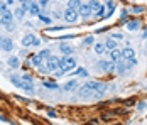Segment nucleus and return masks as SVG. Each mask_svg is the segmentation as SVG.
Segmentation results:
<instances>
[{
  "label": "nucleus",
  "mask_w": 147,
  "mask_h": 125,
  "mask_svg": "<svg viewBox=\"0 0 147 125\" xmlns=\"http://www.w3.org/2000/svg\"><path fill=\"white\" fill-rule=\"evenodd\" d=\"M76 68V59L73 56H64L59 59V70H58V74H64V73H69Z\"/></svg>",
  "instance_id": "nucleus-1"
},
{
  "label": "nucleus",
  "mask_w": 147,
  "mask_h": 125,
  "mask_svg": "<svg viewBox=\"0 0 147 125\" xmlns=\"http://www.w3.org/2000/svg\"><path fill=\"white\" fill-rule=\"evenodd\" d=\"M93 86H95V81H86L85 84H81V86L78 88V95H80V97L93 95Z\"/></svg>",
  "instance_id": "nucleus-2"
},
{
  "label": "nucleus",
  "mask_w": 147,
  "mask_h": 125,
  "mask_svg": "<svg viewBox=\"0 0 147 125\" xmlns=\"http://www.w3.org/2000/svg\"><path fill=\"white\" fill-rule=\"evenodd\" d=\"M63 17H64V20H66V22L73 24V22L78 20V17H80V15H78V10H74V9H69V7H68V9L64 10V15H63Z\"/></svg>",
  "instance_id": "nucleus-3"
},
{
  "label": "nucleus",
  "mask_w": 147,
  "mask_h": 125,
  "mask_svg": "<svg viewBox=\"0 0 147 125\" xmlns=\"http://www.w3.org/2000/svg\"><path fill=\"white\" fill-rule=\"evenodd\" d=\"M47 71L49 73H54V71L59 70V57L58 56H51V57H47Z\"/></svg>",
  "instance_id": "nucleus-4"
},
{
  "label": "nucleus",
  "mask_w": 147,
  "mask_h": 125,
  "mask_svg": "<svg viewBox=\"0 0 147 125\" xmlns=\"http://www.w3.org/2000/svg\"><path fill=\"white\" fill-rule=\"evenodd\" d=\"M96 68H100L105 73H110V71L115 70V63L113 61H98L96 63Z\"/></svg>",
  "instance_id": "nucleus-5"
},
{
  "label": "nucleus",
  "mask_w": 147,
  "mask_h": 125,
  "mask_svg": "<svg viewBox=\"0 0 147 125\" xmlns=\"http://www.w3.org/2000/svg\"><path fill=\"white\" fill-rule=\"evenodd\" d=\"M91 9H90L88 3H81V7L78 9V15H81V19H90L91 17Z\"/></svg>",
  "instance_id": "nucleus-6"
},
{
  "label": "nucleus",
  "mask_w": 147,
  "mask_h": 125,
  "mask_svg": "<svg viewBox=\"0 0 147 125\" xmlns=\"http://www.w3.org/2000/svg\"><path fill=\"white\" fill-rule=\"evenodd\" d=\"M14 22V14L10 12V10H7L5 14H2L0 15V26H7V24H12Z\"/></svg>",
  "instance_id": "nucleus-7"
},
{
  "label": "nucleus",
  "mask_w": 147,
  "mask_h": 125,
  "mask_svg": "<svg viewBox=\"0 0 147 125\" xmlns=\"http://www.w3.org/2000/svg\"><path fill=\"white\" fill-rule=\"evenodd\" d=\"M107 91V83H103V81H95V86H93V95H96V97H100Z\"/></svg>",
  "instance_id": "nucleus-8"
},
{
  "label": "nucleus",
  "mask_w": 147,
  "mask_h": 125,
  "mask_svg": "<svg viewBox=\"0 0 147 125\" xmlns=\"http://www.w3.org/2000/svg\"><path fill=\"white\" fill-rule=\"evenodd\" d=\"M27 14L32 15V17H37V15L41 14V7H39L37 2H30L29 9H27Z\"/></svg>",
  "instance_id": "nucleus-9"
},
{
  "label": "nucleus",
  "mask_w": 147,
  "mask_h": 125,
  "mask_svg": "<svg viewBox=\"0 0 147 125\" xmlns=\"http://www.w3.org/2000/svg\"><path fill=\"white\" fill-rule=\"evenodd\" d=\"M0 49H2V51H12V49H14V41L9 39V37L2 39V41H0Z\"/></svg>",
  "instance_id": "nucleus-10"
},
{
  "label": "nucleus",
  "mask_w": 147,
  "mask_h": 125,
  "mask_svg": "<svg viewBox=\"0 0 147 125\" xmlns=\"http://www.w3.org/2000/svg\"><path fill=\"white\" fill-rule=\"evenodd\" d=\"M108 57H110V61L118 63V61L122 59V51H118V49H112V51H108Z\"/></svg>",
  "instance_id": "nucleus-11"
},
{
  "label": "nucleus",
  "mask_w": 147,
  "mask_h": 125,
  "mask_svg": "<svg viewBox=\"0 0 147 125\" xmlns=\"http://www.w3.org/2000/svg\"><path fill=\"white\" fill-rule=\"evenodd\" d=\"M59 51L63 53L64 56H71L73 54V46H69V44H66V42H63V44H59Z\"/></svg>",
  "instance_id": "nucleus-12"
},
{
  "label": "nucleus",
  "mask_w": 147,
  "mask_h": 125,
  "mask_svg": "<svg viewBox=\"0 0 147 125\" xmlns=\"http://www.w3.org/2000/svg\"><path fill=\"white\" fill-rule=\"evenodd\" d=\"M135 57V51H134L132 47H125V49H122V59L125 61V59H132Z\"/></svg>",
  "instance_id": "nucleus-13"
},
{
  "label": "nucleus",
  "mask_w": 147,
  "mask_h": 125,
  "mask_svg": "<svg viewBox=\"0 0 147 125\" xmlns=\"http://www.w3.org/2000/svg\"><path fill=\"white\" fill-rule=\"evenodd\" d=\"M34 41H36V36H34V34H26L24 39H22V46H24V47H29V46L34 44Z\"/></svg>",
  "instance_id": "nucleus-14"
},
{
  "label": "nucleus",
  "mask_w": 147,
  "mask_h": 125,
  "mask_svg": "<svg viewBox=\"0 0 147 125\" xmlns=\"http://www.w3.org/2000/svg\"><path fill=\"white\" fill-rule=\"evenodd\" d=\"M76 88H78V81L76 80H69V81H66V83L63 84L64 91H71V90H76Z\"/></svg>",
  "instance_id": "nucleus-15"
},
{
  "label": "nucleus",
  "mask_w": 147,
  "mask_h": 125,
  "mask_svg": "<svg viewBox=\"0 0 147 125\" xmlns=\"http://www.w3.org/2000/svg\"><path fill=\"white\" fill-rule=\"evenodd\" d=\"M30 63H32V64H34V66L37 68V66H41V64L44 63V57H42V56L37 53V54H34L32 57H30Z\"/></svg>",
  "instance_id": "nucleus-16"
},
{
  "label": "nucleus",
  "mask_w": 147,
  "mask_h": 125,
  "mask_svg": "<svg viewBox=\"0 0 147 125\" xmlns=\"http://www.w3.org/2000/svg\"><path fill=\"white\" fill-rule=\"evenodd\" d=\"M125 26H127L129 30H139V29H140V22H139V20H127Z\"/></svg>",
  "instance_id": "nucleus-17"
},
{
  "label": "nucleus",
  "mask_w": 147,
  "mask_h": 125,
  "mask_svg": "<svg viewBox=\"0 0 147 125\" xmlns=\"http://www.w3.org/2000/svg\"><path fill=\"white\" fill-rule=\"evenodd\" d=\"M7 63H9V66H10V68H14V70H17V68L20 66V59H19L17 56H10Z\"/></svg>",
  "instance_id": "nucleus-18"
},
{
  "label": "nucleus",
  "mask_w": 147,
  "mask_h": 125,
  "mask_svg": "<svg viewBox=\"0 0 147 125\" xmlns=\"http://www.w3.org/2000/svg\"><path fill=\"white\" fill-rule=\"evenodd\" d=\"M107 53V47H105V44L103 42H95V54H105Z\"/></svg>",
  "instance_id": "nucleus-19"
},
{
  "label": "nucleus",
  "mask_w": 147,
  "mask_h": 125,
  "mask_svg": "<svg viewBox=\"0 0 147 125\" xmlns=\"http://www.w3.org/2000/svg\"><path fill=\"white\" fill-rule=\"evenodd\" d=\"M105 44V47H107V51H112V49H117V41H113V39H107V41L103 42Z\"/></svg>",
  "instance_id": "nucleus-20"
},
{
  "label": "nucleus",
  "mask_w": 147,
  "mask_h": 125,
  "mask_svg": "<svg viewBox=\"0 0 147 125\" xmlns=\"http://www.w3.org/2000/svg\"><path fill=\"white\" fill-rule=\"evenodd\" d=\"M88 5H90V9H91V12H93V14L100 9V2H98V0H90Z\"/></svg>",
  "instance_id": "nucleus-21"
},
{
  "label": "nucleus",
  "mask_w": 147,
  "mask_h": 125,
  "mask_svg": "<svg viewBox=\"0 0 147 125\" xmlns=\"http://www.w3.org/2000/svg\"><path fill=\"white\" fill-rule=\"evenodd\" d=\"M68 7H69V9H74V10H78V9L81 7V0H69V2H68Z\"/></svg>",
  "instance_id": "nucleus-22"
},
{
  "label": "nucleus",
  "mask_w": 147,
  "mask_h": 125,
  "mask_svg": "<svg viewBox=\"0 0 147 125\" xmlns=\"http://www.w3.org/2000/svg\"><path fill=\"white\" fill-rule=\"evenodd\" d=\"M14 14H15L17 19H24V15L27 14V10H26V9H22V7H19V9H15V10H14Z\"/></svg>",
  "instance_id": "nucleus-23"
},
{
  "label": "nucleus",
  "mask_w": 147,
  "mask_h": 125,
  "mask_svg": "<svg viewBox=\"0 0 147 125\" xmlns=\"http://www.w3.org/2000/svg\"><path fill=\"white\" fill-rule=\"evenodd\" d=\"M20 88H22L24 91H27V93H30V95L34 93V88H32V84H30V83H26V81H24V83H22V86H20Z\"/></svg>",
  "instance_id": "nucleus-24"
},
{
  "label": "nucleus",
  "mask_w": 147,
  "mask_h": 125,
  "mask_svg": "<svg viewBox=\"0 0 147 125\" xmlns=\"http://www.w3.org/2000/svg\"><path fill=\"white\" fill-rule=\"evenodd\" d=\"M42 86L49 88V90H56L58 88V83L56 81H42Z\"/></svg>",
  "instance_id": "nucleus-25"
},
{
  "label": "nucleus",
  "mask_w": 147,
  "mask_h": 125,
  "mask_svg": "<svg viewBox=\"0 0 147 125\" xmlns=\"http://www.w3.org/2000/svg\"><path fill=\"white\" fill-rule=\"evenodd\" d=\"M74 74H78V76H83V78H86V76H88V71L85 70V68H80V70H74Z\"/></svg>",
  "instance_id": "nucleus-26"
},
{
  "label": "nucleus",
  "mask_w": 147,
  "mask_h": 125,
  "mask_svg": "<svg viewBox=\"0 0 147 125\" xmlns=\"http://www.w3.org/2000/svg\"><path fill=\"white\" fill-rule=\"evenodd\" d=\"M10 81H12L17 88H20V86H22V80H20V78H17V76H10Z\"/></svg>",
  "instance_id": "nucleus-27"
},
{
  "label": "nucleus",
  "mask_w": 147,
  "mask_h": 125,
  "mask_svg": "<svg viewBox=\"0 0 147 125\" xmlns=\"http://www.w3.org/2000/svg\"><path fill=\"white\" fill-rule=\"evenodd\" d=\"M95 14L98 15L100 19H105V7H103V5H100V9H98V10H96Z\"/></svg>",
  "instance_id": "nucleus-28"
},
{
  "label": "nucleus",
  "mask_w": 147,
  "mask_h": 125,
  "mask_svg": "<svg viewBox=\"0 0 147 125\" xmlns=\"http://www.w3.org/2000/svg\"><path fill=\"white\" fill-rule=\"evenodd\" d=\"M37 17H39V20H41V22H44V24H51V19H49V17H46V15H37Z\"/></svg>",
  "instance_id": "nucleus-29"
},
{
  "label": "nucleus",
  "mask_w": 147,
  "mask_h": 125,
  "mask_svg": "<svg viewBox=\"0 0 147 125\" xmlns=\"http://www.w3.org/2000/svg\"><path fill=\"white\" fill-rule=\"evenodd\" d=\"M22 81H26V83H34V80H32V76H29V74H24V76H22Z\"/></svg>",
  "instance_id": "nucleus-30"
},
{
  "label": "nucleus",
  "mask_w": 147,
  "mask_h": 125,
  "mask_svg": "<svg viewBox=\"0 0 147 125\" xmlns=\"http://www.w3.org/2000/svg\"><path fill=\"white\" fill-rule=\"evenodd\" d=\"M39 54L42 56V57H44V59H47V57H51V51H47V49H44V51H41V53H39Z\"/></svg>",
  "instance_id": "nucleus-31"
},
{
  "label": "nucleus",
  "mask_w": 147,
  "mask_h": 125,
  "mask_svg": "<svg viewBox=\"0 0 147 125\" xmlns=\"http://www.w3.org/2000/svg\"><path fill=\"white\" fill-rule=\"evenodd\" d=\"M7 12V3H3V2H0V15L5 14Z\"/></svg>",
  "instance_id": "nucleus-32"
},
{
  "label": "nucleus",
  "mask_w": 147,
  "mask_h": 125,
  "mask_svg": "<svg viewBox=\"0 0 147 125\" xmlns=\"http://www.w3.org/2000/svg\"><path fill=\"white\" fill-rule=\"evenodd\" d=\"M127 15H129V10H122V14H120V19H122L123 22H127Z\"/></svg>",
  "instance_id": "nucleus-33"
},
{
  "label": "nucleus",
  "mask_w": 147,
  "mask_h": 125,
  "mask_svg": "<svg viewBox=\"0 0 147 125\" xmlns=\"http://www.w3.org/2000/svg\"><path fill=\"white\" fill-rule=\"evenodd\" d=\"M37 71H39V73H42V74L49 73V71H47V68H46V66H42V64H41V66H37Z\"/></svg>",
  "instance_id": "nucleus-34"
},
{
  "label": "nucleus",
  "mask_w": 147,
  "mask_h": 125,
  "mask_svg": "<svg viewBox=\"0 0 147 125\" xmlns=\"http://www.w3.org/2000/svg\"><path fill=\"white\" fill-rule=\"evenodd\" d=\"M146 107H147L146 101H140V103H139V108H137V110H139V111H144V110H146Z\"/></svg>",
  "instance_id": "nucleus-35"
},
{
  "label": "nucleus",
  "mask_w": 147,
  "mask_h": 125,
  "mask_svg": "<svg viewBox=\"0 0 147 125\" xmlns=\"http://www.w3.org/2000/svg\"><path fill=\"white\" fill-rule=\"evenodd\" d=\"M107 7L112 10V9H115V3H113V0H107Z\"/></svg>",
  "instance_id": "nucleus-36"
},
{
  "label": "nucleus",
  "mask_w": 147,
  "mask_h": 125,
  "mask_svg": "<svg viewBox=\"0 0 147 125\" xmlns=\"http://www.w3.org/2000/svg\"><path fill=\"white\" fill-rule=\"evenodd\" d=\"M132 12H134V14H135V12H144V7H135V5H134Z\"/></svg>",
  "instance_id": "nucleus-37"
},
{
  "label": "nucleus",
  "mask_w": 147,
  "mask_h": 125,
  "mask_svg": "<svg viewBox=\"0 0 147 125\" xmlns=\"http://www.w3.org/2000/svg\"><path fill=\"white\" fill-rule=\"evenodd\" d=\"M113 39H122V41H123V34H122V32H115V34H113Z\"/></svg>",
  "instance_id": "nucleus-38"
},
{
  "label": "nucleus",
  "mask_w": 147,
  "mask_h": 125,
  "mask_svg": "<svg viewBox=\"0 0 147 125\" xmlns=\"http://www.w3.org/2000/svg\"><path fill=\"white\" fill-rule=\"evenodd\" d=\"M37 3H39V7H41V9H42V7H46V5H47V3H49V0H39V2H37Z\"/></svg>",
  "instance_id": "nucleus-39"
},
{
  "label": "nucleus",
  "mask_w": 147,
  "mask_h": 125,
  "mask_svg": "<svg viewBox=\"0 0 147 125\" xmlns=\"http://www.w3.org/2000/svg\"><path fill=\"white\" fill-rule=\"evenodd\" d=\"M85 44H93V37H91V36L86 37V39H85Z\"/></svg>",
  "instance_id": "nucleus-40"
},
{
  "label": "nucleus",
  "mask_w": 147,
  "mask_h": 125,
  "mask_svg": "<svg viewBox=\"0 0 147 125\" xmlns=\"http://www.w3.org/2000/svg\"><path fill=\"white\" fill-rule=\"evenodd\" d=\"M41 42H42V41H39V39L36 37V41H34V44H32V46H36V47H37V46H41Z\"/></svg>",
  "instance_id": "nucleus-41"
},
{
  "label": "nucleus",
  "mask_w": 147,
  "mask_h": 125,
  "mask_svg": "<svg viewBox=\"0 0 147 125\" xmlns=\"http://www.w3.org/2000/svg\"><path fill=\"white\" fill-rule=\"evenodd\" d=\"M47 115H49V117H56V111H54V110H49V111H47Z\"/></svg>",
  "instance_id": "nucleus-42"
},
{
  "label": "nucleus",
  "mask_w": 147,
  "mask_h": 125,
  "mask_svg": "<svg viewBox=\"0 0 147 125\" xmlns=\"http://www.w3.org/2000/svg\"><path fill=\"white\" fill-rule=\"evenodd\" d=\"M19 2H20V5H22V3H27V5H30V2H32V0H19Z\"/></svg>",
  "instance_id": "nucleus-43"
},
{
  "label": "nucleus",
  "mask_w": 147,
  "mask_h": 125,
  "mask_svg": "<svg viewBox=\"0 0 147 125\" xmlns=\"http://www.w3.org/2000/svg\"><path fill=\"white\" fill-rule=\"evenodd\" d=\"M0 122H9V120H7L5 117H2V115H0Z\"/></svg>",
  "instance_id": "nucleus-44"
},
{
  "label": "nucleus",
  "mask_w": 147,
  "mask_h": 125,
  "mask_svg": "<svg viewBox=\"0 0 147 125\" xmlns=\"http://www.w3.org/2000/svg\"><path fill=\"white\" fill-rule=\"evenodd\" d=\"M5 3H7V5H12V3H14V0H7Z\"/></svg>",
  "instance_id": "nucleus-45"
},
{
  "label": "nucleus",
  "mask_w": 147,
  "mask_h": 125,
  "mask_svg": "<svg viewBox=\"0 0 147 125\" xmlns=\"http://www.w3.org/2000/svg\"><path fill=\"white\" fill-rule=\"evenodd\" d=\"M144 37H147V30H144Z\"/></svg>",
  "instance_id": "nucleus-46"
},
{
  "label": "nucleus",
  "mask_w": 147,
  "mask_h": 125,
  "mask_svg": "<svg viewBox=\"0 0 147 125\" xmlns=\"http://www.w3.org/2000/svg\"><path fill=\"white\" fill-rule=\"evenodd\" d=\"M0 41H2V37H0Z\"/></svg>",
  "instance_id": "nucleus-47"
}]
</instances>
